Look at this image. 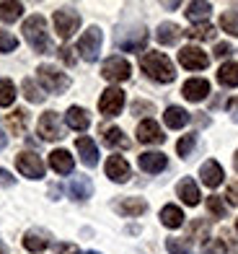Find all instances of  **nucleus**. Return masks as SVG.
Listing matches in <instances>:
<instances>
[{
	"mask_svg": "<svg viewBox=\"0 0 238 254\" xmlns=\"http://www.w3.org/2000/svg\"><path fill=\"white\" fill-rule=\"evenodd\" d=\"M140 67L145 70V75L155 80V83H171L176 78L174 63L168 60L163 52H145L143 60H140Z\"/></svg>",
	"mask_w": 238,
	"mask_h": 254,
	"instance_id": "1",
	"label": "nucleus"
},
{
	"mask_svg": "<svg viewBox=\"0 0 238 254\" xmlns=\"http://www.w3.org/2000/svg\"><path fill=\"white\" fill-rule=\"evenodd\" d=\"M24 37L26 42L31 44L34 52H49L52 44H49V31H47V21H44V16H29L24 21Z\"/></svg>",
	"mask_w": 238,
	"mask_h": 254,
	"instance_id": "2",
	"label": "nucleus"
},
{
	"mask_svg": "<svg viewBox=\"0 0 238 254\" xmlns=\"http://www.w3.org/2000/svg\"><path fill=\"white\" fill-rule=\"evenodd\" d=\"M37 78H39L42 88L49 91V94H62V91L70 88V78H67L62 70H57V67H52V65H39Z\"/></svg>",
	"mask_w": 238,
	"mask_h": 254,
	"instance_id": "3",
	"label": "nucleus"
},
{
	"mask_svg": "<svg viewBox=\"0 0 238 254\" xmlns=\"http://www.w3.org/2000/svg\"><path fill=\"white\" fill-rule=\"evenodd\" d=\"M101 42H104V34L98 26H91L88 31H83V37L78 39V55L83 57L86 63H94L98 52H101Z\"/></svg>",
	"mask_w": 238,
	"mask_h": 254,
	"instance_id": "4",
	"label": "nucleus"
},
{
	"mask_svg": "<svg viewBox=\"0 0 238 254\" xmlns=\"http://www.w3.org/2000/svg\"><path fill=\"white\" fill-rule=\"evenodd\" d=\"M52 21H54V31L60 34V39H70L78 31V26H81V13L73 8H60V10H54Z\"/></svg>",
	"mask_w": 238,
	"mask_h": 254,
	"instance_id": "5",
	"label": "nucleus"
},
{
	"mask_svg": "<svg viewBox=\"0 0 238 254\" xmlns=\"http://www.w3.org/2000/svg\"><path fill=\"white\" fill-rule=\"evenodd\" d=\"M101 75H104L106 80H111V83H119V80H127L132 75V65L124 60V57L114 55V57H109V60H104Z\"/></svg>",
	"mask_w": 238,
	"mask_h": 254,
	"instance_id": "6",
	"label": "nucleus"
},
{
	"mask_svg": "<svg viewBox=\"0 0 238 254\" xmlns=\"http://www.w3.org/2000/svg\"><path fill=\"white\" fill-rule=\"evenodd\" d=\"M122 107H124V91L117 88V86L106 88L98 99V109H101L104 117H117V114L122 112Z\"/></svg>",
	"mask_w": 238,
	"mask_h": 254,
	"instance_id": "7",
	"label": "nucleus"
},
{
	"mask_svg": "<svg viewBox=\"0 0 238 254\" xmlns=\"http://www.w3.org/2000/svg\"><path fill=\"white\" fill-rule=\"evenodd\" d=\"M16 166H18L21 174L29 177V179H42V177H44V164H42V158H39L37 153H31V151L18 153V156H16Z\"/></svg>",
	"mask_w": 238,
	"mask_h": 254,
	"instance_id": "8",
	"label": "nucleus"
},
{
	"mask_svg": "<svg viewBox=\"0 0 238 254\" xmlns=\"http://www.w3.org/2000/svg\"><path fill=\"white\" fill-rule=\"evenodd\" d=\"M39 137L42 140H60L62 127H60V114L57 112H44L39 117Z\"/></svg>",
	"mask_w": 238,
	"mask_h": 254,
	"instance_id": "9",
	"label": "nucleus"
},
{
	"mask_svg": "<svg viewBox=\"0 0 238 254\" xmlns=\"http://www.w3.org/2000/svg\"><path fill=\"white\" fill-rule=\"evenodd\" d=\"M179 63L184 65L187 70H205L210 65V57L199 47H181L179 50Z\"/></svg>",
	"mask_w": 238,
	"mask_h": 254,
	"instance_id": "10",
	"label": "nucleus"
},
{
	"mask_svg": "<svg viewBox=\"0 0 238 254\" xmlns=\"http://www.w3.org/2000/svg\"><path fill=\"white\" fill-rule=\"evenodd\" d=\"M138 140L145 143V145H161V143L166 140V135H163L161 127H158V122L143 120V122L138 125Z\"/></svg>",
	"mask_w": 238,
	"mask_h": 254,
	"instance_id": "11",
	"label": "nucleus"
},
{
	"mask_svg": "<svg viewBox=\"0 0 238 254\" xmlns=\"http://www.w3.org/2000/svg\"><path fill=\"white\" fill-rule=\"evenodd\" d=\"M106 177L111 182H117V184H124L132 177V169H130V164L122 156H109V161H106Z\"/></svg>",
	"mask_w": 238,
	"mask_h": 254,
	"instance_id": "12",
	"label": "nucleus"
},
{
	"mask_svg": "<svg viewBox=\"0 0 238 254\" xmlns=\"http://www.w3.org/2000/svg\"><path fill=\"white\" fill-rule=\"evenodd\" d=\"M181 94H184L187 101H202L210 94V83L205 78H189L187 83L181 86Z\"/></svg>",
	"mask_w": 238,
	"mask_h": 254,
	"instance_id": "13",
	"label": "nucleus"
},
{
	"mask_svg": "<svg viewBox=\"0 0 238 254\" xmlns=\"http://www.w3.org/2000/svg\"><path fill=\"white\" fill-rule=\"evenodd\" d=\"M199 177H202V184H205V187H210V190H215V187H220L223 184V166L218 164V161H205V164H202V169H199Z\"/></svg>",
	"mask_w": 238,
	"mask_h": 254,
	"instance_id": "14",
	"label": "nucleus"
},
{
	"mask_svg": "<svg viewBox=\"0 0 238 254\" xmlns=\"http://www.w3.org/2000/svg\"><path fill=\"white\" fill-rule=\"evenodd\" d=\"M138 164L143 171H148V174H161V171L168 166V158L166 153H158V151H148L138 158Z\"/></svg>",
	"mask_w": 238,
	"mask_h": 254,
	"instance_id": "15",
	"label": "nucleus"
},
{
	"mask_svg": "<svg viewBox=\"0 0 238 254\" xmlns=\"http://www.w3.org/2000/svg\"><path fill=\"white\" fill-rule=\"evenodd\" d=\"M114 210L127 215V218H138V215H143L145 210H148V202H145L143 197H124V200L114 202Z\"/></svg>",
	"mask_w": 238,
	"mask_h": 254,
	"instance_id": "16",
	"label": "nucleus"
},
{
	"mask_svg": "<svg viewBox=\"0 0 238 254\" xmlns=\"http://www.w3.org/2000/svg\"><path fill=\"white\" fill-rule=\"evenodd\" d=\"M75 148H78V153H81V161H83L88 169H94L98 164V148H96V143L91 140V137H86V135L78 137Z\"/></svg>",
	"mask_w": 238,
	"mask_h": 254,
	"instance_id": "17",
	"label": "nucleus"
},
{
	"mask_svg": "<svg viewBox=\"0 0 238 254\" xmlns=\"http://www.w3.org/2000/svg\"><path fill=\"white\" fill-rule=\"evenodd\" d=\"M117 44L124 52H140V50H145V44H148V31L143 26H138L135 31H130L127 39H117Z\"/></svg>",
	"mask_w": 238,
	"mask_h": 254,
	"instance_id": "18",
	"label": "nucleus"
},
{
	"mask_svg": "<svg viewBox=\"0 0 238 254\" xmlns=\"http://www.w3.org/2000/svg\"><path fill=\"white\" fill-rule=\"evenodd\" d=\"M176 194L181 197V202L184 205H189V207H194V205H199V187L194 184V179H181L179 184H176Z\"/></svg>",
	"mask_w": 238,
	"mask_h": 254,
	"instance_id": "19",
	"label": "nucleus"
},
{
	"mask_svg": "<svg viewBox=\"0 0 238 254\" xmlns=\"http://www.w3.org/2000/svg\"><path fill=\"white\" fill-rule=\"evenodd\" d=\"M65 122L70 130H78V132H83L88 130V125H91V117H88V112L83 107H70L65 112Z\"/></svg>",
	"mask_w": 238,
	"mask_h": 254,
	"instance_id": "20",
	"label": "nucleus"
},
{
	"mask_svg": "<svg viewBox=\"0 0 238 254\" xmlns=\"http://www.w3.org/2000/svg\"><path fill=\"white\" fill-rule=\"evenodd\" d=\"M49 166L57 171V174H70L73 166H75V161H73V156L67 153L65 148H57V151L49 153Z\"/></svg>",
	"mask_w": 238,
	"mask_h": 254,
	"instance_id": "21",
	"label": "nucleus"
},
{
	"mask_svg": "<svg viewBox=\"0 0 238 254\" xmlns=\"http://www.w3.org/2000/svg\"><path fill=\"white\" fill-rule=\"evenodd\" d=\"M67 192H70L73 200H88L91 192H94V184H91L88 177H75V179H70V184H67Z\"/></svg>",
	"mask_w": 238,
	"mask_h": 254,
	"instance_id": "22",
	"label": "nucleus"
},
{
	"mask_svg": "<svg viewBox=\"0 0 238 254\" xmlns=\"http://www.w3.org/2000/svg\"><path fill=\"white\" fill-rule=\"evenodd\" d=\"M163 122H166V127H171V130H181V127L189 122V112L181 109V107H168L166 114H163Z\"/></svg>",
	"mask_w": 238,
	"mask_h": 254,
	"instance_id": "23",
	"label": "nucleus"
},
{
	"mask_svg": "<svg viewBox=\"0 0 238 254\" xmlns=\"http://www.w3.org/2000/svg\"><path fill=\"white\" fill-rule=\"evenodd\" d=\"M101 140H104L109 148H127L130 140L124 137V132L119 127H101Z\"/></svg>",
	"mask_w": 238,
	"mask_h": 254,
	"instance_id": "24",
	"label": "nucleus"
},
{
	"mask_svg": "<svg viewBox=\"0 0 238 254\" xmlns=\"http://www.w3.org/2000/svg\"><path fill=\"white\" fill-rule=\"evenodd\" d=\"M181 31L176 24H171V21H166V24H161L158 26V31H155V39L161 42V44H176L179 39H181Z\"/></svg>",
	"mask_w": 238,
	"mask_h": 254,
	"instance_id": "25",
	"label": "nucleus"
},
{
	"mask_svg": "<svg viewBox=\"0 0 238 254\" xmlns=\"http://www.w3.org/2000/svg\"><path fill=\"white\" fill-rule=\"evenodd\" d=\"M161 223L166 228H181V226H184V213H181V207L166 205L163 210H161Z\"/></svg>",
	"mask_w": 238,
	"mask_h": 254,
	"instance_id": "26",
	"label": "nucleus"
},
{
	"mask_svg": "<svg viewBox=\"0 0 238 254\" xmlns=\"http://www.w3.org/2000/svg\"><path fill=\"white\" fill-rule=\"evenodd\" d=\"M218 80L225 88H236L238 86V63H223L218 70Z\"/></svg>",
	"mask_w": 238,
	"mask_h": 254,
	"instance_id": "27",
	"label": "nucleus"
},
{
	"mask_svg": "<svg viewBox=\"0 0 238 254\" xmlns=\"http://www.w3.org/2000/svg\"><path fill=\"white\" fill-rule=\"evenodd\" d=\"M26 125H29V114L24 109H16L8 114V130L13 135H24L26 132Z\"/></svg>",
	"mask_w": 238,
	"mask_h": 254,
	"instance_id": "28",
	"label": "nucleus"
},
{
	"mask_svg": "<svg viewBox=\"0 0 238 254\" xmlns=\"http://www.w3.org/2000/svg\"><path fill=\"white\" fill-rule=\"evenodd\" d=\"M210 10H212V5L210 3H189V8H187V18L189 21H194V24H205L207 21V16H210Z\"/></svg>",
	"mask_w": 238,
	"mask_h": 254,
	"instance_id": "29",
	"label": "nucleus"
},
{
	"mask_svg": "<svg viewBox=\"0 0 238 254\" xmlns=\"http://www.w3.org/2000/svg\"><path fill=\"white\" fill-rule=\"evenodd\" d=\"M24 247L29 252H44V249L49 247V239L44 236V234H39V231H29V234L24 236Z\"/></svg>",
	"mask_w": 238,
	"mask_h": 254,
	"instance_id": "30",
	"label": "nucleus"
},
{
	"mask_svg": "<svg viewBox=\"0 0 238 254\" xmlns=\"http://www.w3.org/2000/svg\"><path fill=\"white\" fill-rule=\"evenodd\" d=\"M24 13V5L21 3H0V21L3 24H13Z\"/></svg>",
	"mask_w": 238,
	"mask_h": 254,
	"instance_id": "31",
	"label": "nucleus"
},
{
	"mask_svg": "<svg viewBox=\"0 0 238 254\" xmlns=\"http://www.w3.org/2000/svg\"><path fill=\"white\" fill-rule=\"evenodd\" d=\"M220 29L228 31L231 37H238V8H231L220 16Z\"/></svg>",
	"mask_w": 238,
	"mask_h": 254,
	"instance_id": "32",
	"label": "nucleus"
},
{
	"mask_svg": "<svg viewBox=\"0 0 238 254\" xmlns=\"http://www.w3.org/2000/svg\"><path fill=\"white\" fill-rule=\"evenodd\" d=\"M16 101V86L8 78H0V107H10Z\"/></svg>",
	"mask_w": 238,
	"mask_h": 254,
	"instance_id": "33",
	"label": "nucleus"
},
{
	"mask_svg": "<svg viewBox=\"0 0 238 254\" xmlns=\"http://www.w3.org/2000/svg\"><path fill=\"white\" fill-rule=\"evenodd\" d=\"M21 88H24V96H26L31 104H42V101H44V91L34 83L31 78H26L24 83H21Z\"/></svg>",
	"mask_w": 238,
	"mask_h": 254,
	"instance_id": "34",
	"label": "nucleus"
},
{
	"mask_svg": "<svg viewBox=\"0 0 238 254\" xmlns=\"http://www.w3.org/2000/svg\"><path fill=\"white\" fill-rule=\"evenodd\" d=\"M187 37H191V39H212L215 37V26L212 24H194L189 31H187Z\"/></svg>",
	"mask_w": 238,
	"mask_h": 254,
	"instance_id": "35",
	"label": "nucleus"
},
{
	"mask_svg": "<svg viewBox=\"0 0 238 254\" xmlns=\"http://www.w3.org/2000/svg\"><path fill=\"white\" fill-rule=\"evenodd\" d=\"M194 143H197V135H194V132H191V135H184V137H181V140L176 143V153L187 158V156L191 153V148H194Z\"/></svg>",
	"mask_w": 238,
	"mask_h": 254,
	"instance_id": "36",
	"label": "nucleus"
},
{
	"mask_svg": "<svg viewBox=\"0 0 238 254\" xmlns=\"http://www.w3.org/2000/svg\"><path fill=\"white\" fill-rule=\"evenodd\" d=\"M207 210L215 218H225V205H223V200L218 197V194H210V197H207Z\"/></svg>",
	"mask_w": 238,
	"mask_h": 254,
	"instance_id": "37",
	"label": "nucleus"
},
{
	"mask_svg": "<svg viewBox=\"0 0 238 254\" xmlns=\"http://www.w3.org/2000/svg\"><path fill=\"white\" fill-rule=\"evenodd\" d=\"M166 249H168V254H191V249L187 247V241H181V239H168Z\"/></svg>",
	"mask_w": 238,
	"mask_h": 254,
	"instance_id": "38",
	"label": "nucleus"
},
{
	"mask_svg": "<svg viewBox=\"0 0 238 254\" xmlns=\"http://www.w3.org/2000/svg\"><path fill=\"white\" fill-rule=\"evenodd\" d=\"M18 47V39L8 31H0V52H13Z\"/></svg>",
	"mask_w": 238,
	"mask_h": 254,
	"instance_id": "39",
	"label": "nucleus"
},
{
	"mask_svg": "<svg viewBox=\"0 0 238 254\" xmlns=\"http://www.w3.org/2000/svg\"><path fill=\"white\" fill-rule=\"evenodd\" d=\"M202 254H225V244L220 239H212L205 244V249H202Z\"/></svg>",
	"mask_w": 238,
	"mask_h": 254,
	"instance_id": "40",
	"label": "nucleus"
},
{
	"mask_svg": "<svg viewBox=\"0 0 238 254\" xmlns=\"http://www.w3.org/2000/svg\"><path fill=\"white\" fill-rule=\"evenodd\" d=\"M153 114V104H145V101H135L132 104V114Z\"/></svg>",
	"mask_w": 238,
	"mask_h": 254,
	"instance_id": "41",
	"label": "nucleus"
},
{
	"mask_svg": "<svg viewBox=\"0 0 238 254\" xmlns=\"http://www.w3.org/2000/svg\"><path fill=\"white\" fill-rule=\"evenodd\" d=\"M60 60L65 65H75V57H73V50L70 47H60Z\"/></svg>",
	"mask_w": 238,
	"mask_h": 254,
	"instance_id": "42",
	"label": "nucleus"
},
{
	"mask_svg": "<svg viewBox=\"0 0 238 254\" xmlns=\"http://www.w3.org/2000/svg\"><path fill=\"white\" fill-rule=\"evenodd\" d=\"M233 50H231V44H225V42H220V44H215V57H228Z\"/></svg>",
	"mask_w": 238,
	"mask_h": 254,
	"instance_id": "43",
	"label": "nucleus"
},
{
	"mask_svg": "<svg viewBox=\"0 0 238 254\" xmlns=\"http://www.w3.org/2000/svg\"><path fill=\"white\" fill-rule=\"evenodd\" d=\"M0 182H3L5 187H13V184H16V179L10 177V171H5V169H0Z\"/></svg>",
	"mask_w": 238,
	"mask_h": 254,
	"instance_id": "44",
	"label": "nucleus"
},
{
	"mask_svg": "<svg viewBox=\"0 0 238 254\" xmlns=\"http://www.w3.org/2000/svg\"><path fill=\"white\" fill-rule=\"evenodd\" d=\"M228 112H231V117H233V120L238 122V96L228 101Z\"/></svg>",
	"mask_w": 238,
	"mask_h": 254,
	"instance_id": "45",
	"label": "nucleus"
},
{
	"mask_svg": "<svg viewBox=\"0 0 238 254\" xmlns=\"http://www.w3.org/2000/svg\"><path fill=\"white\" fill-rule=\"evenodd\" d=\"M225 197H228L231 205H238V190L236 187H228V194H225Z\"/></svg>",
	"mask_w": 238,
	"mask_h": 254,
	"instance_id": "46",
	"label": "nucleus"
},
{
	"mask_svg": "<svg viewBox=\"0 0 238 254\" xmlns=\"http://www.w3.org/2000/svg\"><path fill=\"white\" fill-rule=\"evenodd\" d=\"M5 145H8V137H5V132H3V130H0V151H3Z\"/></svg>",
	"mask_w": 238,
	"mask_h": 254,
	"instance_id": "47",
	"label": "nucleus"
},
{
	"mask_svg": "<svg viewBox=\"0 0 238 254\" xmlns=\"http://www.w3.org/2000/svg\"><path fill=\"white\" fill-rule=\"evenodd\" d=\"M233 166H236V171H238V151H236V156H233Z\"/></svg>",
	"mask_w": 238,
	"mask_h": 254,
	"instance_id": "48",
	"label": "nucleus"
},
{
	"mask_svg": "<svg viewBox=\"0 0 238 254\" xmlns=\"http://www.w3.org/2000/svg\"><path fill=\"white\" fill-rule=\"evenodd\" d=\"M0 254H8V249H5L3 244H0Z\"/></svg>",
	"mask_w": 238,
	"mask_h": 254,
	"instance_id": "49",
	"label": "nucleus"
},
{
	"mask_svg": "<svg viewBox=\"0 0 238 254\" xmlns=\"http://www.w3.org/2000/svg\"><path fill=\"white\" fill-rule=\"evenodd\" d=\"M83 254H101V252H83Z\"/></svg>",
	"mask_w": 238,
	"mask_h": 254,
	"instance_id": "50",
	"label": "nucleus"
},
{
	"mask_svg": "<svg viewBox=\"0 0 238 254\" xmlns=\"http://www.w3.org/2000/svg\"><path fill=\"white\" fill-rule=\"evenodd\" d=\"M236 231H238V218H236Z\"/></svg>",
	"mask_w": 238,
	"mask_h": 254,
	"instance_id": "51",
	"label": "nucleus"
}]
</instances>
